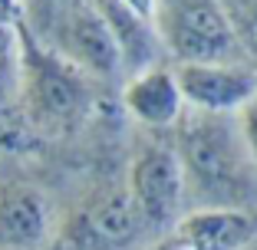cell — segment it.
Returning <instances> with one entry per match:
<instances>
[{
	"label": "cell",
	"instance_id": "obj_12",
	"mask_svg": "<svg viewBox=\"0 0 257 250\" xmlns=\"http://www.w3.org/2000/svg\"><path fill=\"white\" fill-rule=\"evenodd\" d=\"M241 53L257 63V0H218Z\"/></svg>",
	"mask_w": 257,
	"mask_h": 250
},
{
	"label": "cell",
	"instance_id": "obj_3",
	"mask_svg": "<svg viewBox=\"0 0 257 250\" xmlns=\"http://www.w3.org/2000/svg\"><path fill=\"white\" fill-rule=\"evenodd\" d=\"M152 30L178 63H241L218 0H155Z\"/></svg>",
	"mask_w": 257,
	"mask_h": 250
},
{
	"label": "cell",
	"instance_id": "obj_13",
	"mask_svg": "<svg viewBox=\"0 0 257 250\" xmlns=\"http://www.w3.org/2000/svg\"><path fill=\"white\" fill-rule=\"evenodd\" d=\"M237 129H241V138H244V148H247L250 161L257 168V99L250 106L241 109V122H237Z\"/></svg>",
	"mask_w": 257,
	"mask_h": 250
},
{
	"label": "cell",
	"instance_id": "obj_4",
	"mask_svg": "<svg viewBox=\"0 0 257 250\" xmlns=\"http://www.w3.org/2000/svg\"><path fill=\"white\" fill-rule=\"evenodd\" d=\"M128 194L136 201L145 227L172 230L182 220L185 178L172 145L152 142L136 155L128 171Z\"/></svg>",
	"mask_w": 257,
	"mask_h": 250
},
{
	"label": "cell",
	"instance_id": "obj_8",
	"mask_svg": "<svg viewBox=\"0 0 257 250\" xmlns=\"http://www.w3.org/2000/svg\"><path fill=\"white\" fill-rule=\"evenodd\" d=\"M50 237V207L30 184L0 188V250H40Z\"/></svg>",
	"mask_w": 257,
	"mask_h": 250
},
{
	"label": "cell",
	"instance_id": "obj_9",
	"mask_svg": "<svg viewBox=\"0 0 257 250\" xmlns=\"http://www.w3.org/2000/svg\"><path fill=\"white\" fill-rule=\"evenodd\" d=\"M122 102L149 129H172V125H178L185 112L175 73L159 66V63L142 69V73H132V79L122 89Z\"/></svg>",
	"mask_w": 257,
	"mask_h": 250
},
{
	"label": "cell",
	"instance_id": "obj_14",
	"mask_svg": "<svg viewBox=\"0 0 257 250\" xmlns=\"http://www.w3.org/2000/svg\"><path fill=\"white\" fill-rule=\"evenodd\" d=\"M244 250H257V243H247V247H244Z\"/></svg>",
	"mask_w": 257,
	"mask_h": 250
},
{
	"label": "cell",
	"instance_id": "obj_10",
	"mask_svg": "<svg viewBox=\"0 0 257 250\" xmlns=\"http://www.w3.org/2000/svg\"><path fill=\"white\" fill-rule=\"evenodd\" d=\"M99 10V17L106 20L109 33L115 37V46L122 53V66H128L132 73L155 66V53H159V40L152 23H145L142 17H136L122 0H89Z\"/></svg>",
	"mask_w": 257,
	"mask_h": 250
},
{
	"label": "cell",
	"instance_id": "obj_15",
	"mask_svg": "<svg viewBox=\"0 0 257 250\" xmlns=\"http://www.w3.org/2000/svg\"><path fill=\"white\" fill-rule=\"evenodd\" d=\"M155 250H165V243H159V247H155Z\"/></svg>",
	"mask_w": 257,
	"mask_h": 250
},
{
	"label": "cell",
	"instance_id": "obj_1",
	"mask_svg": "<svg viewBox=\"0 0 257 250\" xmlns=\"http://www.w3.org/2000/svg\"><path fill=\"white\" fill-rule=\"evenodd\" d=\"M175 155L182 165L185 194L198 197L201 207L250 211L257 197V168L231 115L185 109L178 119Z\"/></svg>",
	"mask_w": 257,
	"mask_h": 250
},
{
	"label": "cell",
	"instance_id": "obj_7",
	"mask_svg": "<svg viewBox=\"0 0 257 250\" xmlns=\"http://www.w3.org/2000/svg\"><path fill=\"white\" fill-rule=\"evenodd\" d=\"M257 237V217L250 211L198 207L175 224L165 250H244Z\"/></svg>",
	"mask_w": 257,
	"mask_h": 250
},
{
	"label": "cell",
	"instance_id": "obj_2",
	"mask_svg": "<svg viewBox=\"0 0 257 250\" xmlns=\"http://www.w3.org/2000/svg\"><path fill=\"white\" fill-rule=\"evenodd\" d=\"M20 96L27 115L43 132H63L83 119L86 112V86L79 69L69 66L60 53H50L30 30L20 27Z\"/></svg>",
	"mask_w": 257,
	"mask_h": 250
},
{
	"label": "cell",
	"instance_id": "obj_6",
	"mask_svg": "<svg viewBox=\"0 0 257 250\" xmlns=\"http://www.w3.org/2000/svg\"><path fill=\"white\" fill-rule=\"evenodd\" d=\"M60 43L63 60L69 66H79L99 79H115L122 69V53L115 37L109 33L106 20L89 0H69L66 14L60 17Z\"/></svg>",
	"mask_w": 257,
	"mask_h": 250
},
{
	"label": "cell",
	"instance_id": "obj_5",
	"mask_svg": "<svg viewBox=\"0 0 257 250\" xmlns=\"http://www.w3.org/2000/svg\"><path fill=\"white\" fill-rule=\"evenodd\" d=\"M175 83L185 109L234 115L257 99V69L247 63H178Z\"/></svg>",
	"mask_w": 257,
	"mask_h": 250
},
{
	"label": "cell",
	"instance_id": "obj_11",
	"mask_svg": "<svg viewBox=\"0 0 257 250\" xmlns=\"http://www.w3.org/2000/svg\"><path fill=\"white\" fill-rule=\"evenodd\" d=\"M86 230L106 247H128L136 237H142L145 220L132 194H128V188L102 191L86 211Z\"/></svg>",
	"mask_w": 257,
	"mask_h": 250
}]
</instances>
